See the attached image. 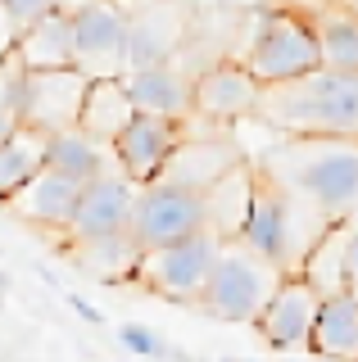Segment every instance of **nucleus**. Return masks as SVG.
<instances>
[{"label":"nucleus","mask_w":358,"mask_h":362,"mask_svg":"<svg viewBox=\"0 0 358 362\" xmlns=\"http://www.w3.org/2000/svg\"><path fill=\"white\" fill-rule=\"evenodd\" d=\"M73 263L96 276L100 286H132L141 263V245L132 240V231H114V235H91V240H69Z\"/></svg>","instance_id":"nucleus-22"},{"label":"nucleus","mask_w":358,"mask_h":362,"mask_svg":"<svg viewBox=\"0 0 358 362\" xmlns=\"http://www.w3.org/2000/svg\"><path fill=\"white\" fill-rule=\"evenodd\" d=\"M308 354L327 362H358V294L327 290L308 326Z\"/></svg>","instance_id":"nucleus-16"},{"label":"nucleus","mask_w":358,"mask_h":362,"mask_svg":"<svg viewBox=\"0 0 358 362\" xmlns=\"http://www.w3.org/2000/svg\"><path fill=\"white\" fill-rule=\"evenodd\" d=\"M14 37H18V23L5 14V5H0V64L14 54Z\"/></svg>","instance_id":"nucleus-29"},{"label":"nucleus","mask_w":358,"mask_h":362,"mask_svg":"<svg viewBox=\"0 0 358 362\" xmlns=\"http://www.w3.org/2000/svg\"><path fill=\"white\" fill-rule=\"evenodd\" d=\"M14 59L23 68H69L73 64V18L69 5H54L41 18H32L18 28L14 37Z\"/></svg>","instance_id":"nucleus-20"},{"label":"nucleus","mask_w":358,"mask_h":362,"mask_svg":"<svg viewBox=\"0 0 358 362\" xmlns=\"http://www.w3.org/2000/svg\"><path fill=\"white\" fill-rule=\"evenodd\" d=\"M259 86H277L322 64L313 18L290 5H263L250 23V45L236 54Z\"/></svg>","instance_id":"nucleus-3"},{"label":"nucleus","mask_w":358,"mask_h":362,"mask_svg":"<svg viewBox=\"0 0 358 362\" xmlns=\"http://www.w3.org/2000/svg\"><path fill=\"white\" fill-rule=\"evenodd\" d=\"M41 163L54 168V173L73 177L77 186L82 181H91L100 173H114V150H109V141H96L91 132L82 127H59V132H46V141H41Z\"/></svg>","instance_id":"nucleus-19"},{"label":"nucleus","mask_w":358,"mask_h":362,"mask_svg":"<svg viewBox=\"0 0 358 362\" xmlns=\"http://www.w3.org/2000/svg\"><path fill=\"white\" fill-rule=\"evenodd\" d=\"M0 5H5V14L14 18L18 28H23V23L41 18V14H46V9H54V5H59V0H0Z\"/></svg>","instance_id":"nucleus-27"},{"label":"nucleus","mask_w":358,"mask_h":362,"mask_svg":"<svg viewBox=\"0 0 358 362\" xmlns=\"http://www.w3.org/2000/svg\"><path fill=\"white\" fill-rule=\"evenodd\" d=\"M350 218H358V204H354V209H350Z\"/></svg>","instance_id":"nucleus-31"},{"label":"nucleus","mask_w":358,"mask_h":362,"mask_svg":"<svg viewBox=\"0 0 358 362\" xmlns=\"http://www.w3.org/2000/svg\"><path fill=\"white\" fill-rule=\"evenodd\" d=\"M186 23L173 9V0H145L141 9H127V54H122V73L145 64H163L182 50Z\"/></svg>","instance_id":"nucleus-14"},{"label":"nucleus","mask_w":358,"mask_h":362,"mask_svg":"<svg viewBox=\"0 0 358 362\" xmlns=\"http://www.w3.org/2000/svg\"><path fill=\"white\" fill-rule=\"evenodd\" d=\"M122 82H127L137 113H163V118H186L191 113V77L177 59L132 68V73H122Z\"/></svg>","instance_id":"nucleus-18"},{"label":"nucleus","mask_w":358,"mask_h":362,"mask_svg":"<svg viewBox=\"0 0 358 362\" xmlns=\"http://www.w3.org/2000/svg\"><path fill=\"white\" fill-rule=\"evenodd\" d=\"M186 136V118H163V113H132L127 127H122L109 150H114L118 173L132 181V186H145L163 173V163L173 158L177 141Z\"/></svg>","instance_id":"nucleus-10"},{"label":"nucleus","mask_w":358,"mask_h":362,"mask_svg":"<svg viewBox=\"0 0 358 362\" xmlns=\"http://www.w3.org/2000/svg\"><path fill=\"white\" fill-rule=\"evenodd\" d=\"M345 290L358 294V226L350 222V235H345Z\"/></svg>","instance_id":"nucleus-28"},{"label":"nucleus","mask_w":358,"mask_h":362,"mask_svg":"<svg viewBox=\"0 0 358 362\" xmlns=\"http://www.w3.org/2000/svg\"><path fill=\"white\" fill-rule=\"evenodd\" d=\"M263 173L318 218H350L358 204V136H286Z\"/></svg>","instance_id":"nucleus-1"},{"label":"nucleus","mask_w":358,"mask_h":362,"mask_svg":"<svg viewBox=\"0 0 358 362\" xmlns=\"http://www.w3.org/2000/svg\"><path fill=\"white\" fill-rule=\"evenodd\" d=\"M132 186L127 177L118 173H100L91 181H82L77 190V204H73V218L64 226L69 240H91V235H114V231H127V218H132Z\"/></svg>","instance_id":"nucleus-13"},{"label":"nucleus","mask_w":358,"mask_h":362,"mask_svg":"<svg viewBox=\"0 0 358 362\" xmlns=\"http://www.w3.org/2000/svg\"><path fill=\"white\" fill-rule=\"evenodd\" d=\"M313 32H318L322 64L358 73V9L354 5H327L313 18Z\"/></svg>","instance_id":"nucleus-24"},{"label":"nucleus","mask_w":358,"mask_h":362,"mask_svg":"<svg viewBox=\"0 0 358 362\" xmlns=\"http://www.w3.org/2000/svg\"><path fill=\"white\" fill-rule=\"evenodd\" d=\"M73 18V68L86 77L122 73L127 54V5L122 0H69Z\"/></svg>","instance_id":"nucleus-9"},{"label":"nucleus","mask_w":358,"mask_h":362,"mask_svg":"<svg viewBox=\"0 0 358 362\" xmlns=\"http://www.w3.org/2000/svg\"><path fill=\"white\" fill-rule=\"evenodd\" d=\"M218 362H241V358H218Z\"/></svg>","instance_id":"nucleus-32"},{"label":"nucleus","mask_w":358,"mask_h":362,"mask_svg":"<svg viewBox=\"0 0 358 362\" xmlns=\"http://www.w3.org/2000/svg\"><path fill=\"white\" fill-rule=\"evenodd\" d=\"M82 90H86V73L73 64L69 68H23L18 59L9 64V105H14V118L23 127L37 132L77 127Z\"/></svg>","instance_id":"nucleus-5"},{"label":"nucleus","mask_w":358,"mask_h":362,"mask_svg":"<svg viewBox=\"0 0 358 362\" xmlns=\"http://www.w3.org/2000/svg\"><path fill=\"white\" fill-rule=\"evenodd\" d=\"M295 222H299L295 218V195L259 168V177H254V199H250V213H245L236 240L250 245L254 254H263L267 263H277L282 272H295L299 254H304V245L295 240Z\"/></svg>","instance_id":"nucleus-7"},{"label":"nucleus","mask_w":358,"mask_h":362,"mask_svg":"<svg viewBox=\"0 0 358 362\" xmlns=\"http://www.w3.org/2000/svg\"><path fill=\"white\" fill-rule=\"evenodd\" d=\"M254 177H259V163L241 154L227 173H218L200 190V199H204V226L218 240H236L245 213H250V199H254Z\"/></svg>","instance_id":"nucleus-15"},{"label":"nucleus","mask_w":358,"mask_h":362,"mask_svg":"<svg viewBox=\"0 0 358 362\" xmlns=\"http://www.w3.org/2000/svg\"><path fill=\"white\" fill-rule=\"evenodd\" d=\"M41 141H46V132L23 127V122L0 141V204L41 168Z\"/></svg>","instance_id":"nucleus-25"},{"label":"nucleus","mask_w":358,"mask_h":362,"mask_svg":"<svg viewBox=\"0 0 358 362\" xmlns=\"http://www.w3.org/2000/svg\"><path fill=\"white\" fill-rule=\"evenodd\" d=\"M313 313H318V290L299 272H282V281L272 286L263 313L254 317V326L267 339V349H277V354H308Z\"/></svg>","instance_id":"nucleus-12"},{"label":"nucleus","mask_w":358,"mask_h":362,"mask_svg":"<svg viewBox=\"0 0 358 362\" xmlns=\"http://www.w3.org/2000/svg\"><path fill=\"white\" fill-rule=\"evenodd\" d=\"M69 308H73L77 317H82V322H91V326H105V313H100L96 303H86L82 294H69Z\"/></svg>","instance_id":"nucleus-30"},{"label":"nucleus","mask_w":358,"mask_h":362,"mask_svg":"<svg viewBox=\"0 0 358 362\" xmlns=\"http://www.w3.org/2000/svg\"><path fill=\"white\" fill-rule=\"evenodd\" d=\"M254 113L282 136H358V73L308 68L277 86H259Z\"/></svg>","instance_id":"nucleus-2"},{"label":"nucleus","mask_w":358,"mask_h":362,"mask_svg":"<svg viewBox=\"0 0 358 362\" xmlns=\"http://www.w3.org/2000/svg\"><path fill=\"white\" fill-rule=\"evenodd\" d=\"M132 113H137V105H132V95H127L122 73L86 77L82 109H77V127H82V132H91L96 141H114V136L127 127Z\"/></svg>","instance_id":"nucleus-21"},{"label":"nucleus","mask_w":358,"mask_h":362,"mask_svg":"<svg viewBox=\"0 0 358 362\" xmlns=\"http://www.w3.org/2000/svg\"><path fill=\"white\" fill-rule=\"evenodd\" d=\"M118 344L127 349V354L145 358V362L173 358V344H168V339H159V335L150 331V326H137V322H122V326H118Z\"/></svg>","instance_id":"nucleus-26"},{"label":"nucleus","mask_w":358,"mask_h":362,"mask_svg":"<svg viewBox=\"0 0 358 362\" xmlns=\"http://www.w3.org/2000/svg\"><path fill=\"white\" fill-rule=\"evenodd\" d=\"M77 190H82V186H77L73 177H64V173H54V168L41 163L37 173H32L5 204H9V209H14L23 222H32V226L64 231V226H69V218H73Z\"/></svg>","instance_id":"nucleus-17"},{"label":"nucleus","mask_w":358,"mask_h":362,"mask_svg":"<svg viewBox=\"0 0 358 362\" xmlns=\"http://www.w3.org/2000/svg\"><path fill=\"white\" fill-rule=\"evenodd\" d=\"M277 281H282V267L277 263H267L263 254H254L241 240H222L195 303L209 317H218V322L254 326V317L263 313V303H267Z\"/></svg>","instance_id":"nucleus-4"},{"label":"nucleus","mask_w":358,"mask_h":362,"mask_svg":"<svg viewBox=\"0 0 358 362\" xmlns=\"http://www.w3.org/2000/svg\"><path fill=\"white\" fill-rule=\"evenodd\" d=\"M204 226V199L200 190L191 186H177V181H145L132 195V218H127V231L141 249H154V245H173L182 235H191Z\"/></svg>","instance_id":"nucleus-8"},{"label":"nucleus","mask_w":358,"mask_h":362,"mask_svg":"<svg viewBox=\"0 0 358 362\" xmlns=\"http://www.w3.org/2000/svg\"><path fill=\"white\" fill-rule=\"evenodd\" d=\"M245 150H236L231 141H191V136H182L177 141V150H173V158L163 163V181H177V186H191V190H204L209 181H214L218 173H227L231 163H236Z\"/></svg>","instance_id":"nucleus-23"},{"label":"nucleus","mask_w":358,"mask_h":362,"mask_svg":"<svg viewBox=\"0 0 358 362\" xmlns=\"http://www.w3.org/2000/svg\"><path fill=\"white\" fill-rule=\"evenodd\" d=\"M254 105H259V82L250 77V68L236 54L218 59V64H204L191 77V118H204L209 127L250 118Z\"/></svg>","instance_id":"nucleus-11"},{"label":"nucleus","mask_w":358,"mask_h":362,"mask_svg":"<svg viewBox=\"0 0 358 362\" xmlns=\"http://www.w3.org/2000/svg\"><path fill=\"white\" fill-rule=\"evenodd\" d=\"M218 245H222L218 235L209 231V226H200V231L182 235V240H173V245L141 249V263H137L132 286L159 294V299H173V303H195L209 267H214Z\"/></svg>","instance_id":"nucleus-6"}]
</instances>
